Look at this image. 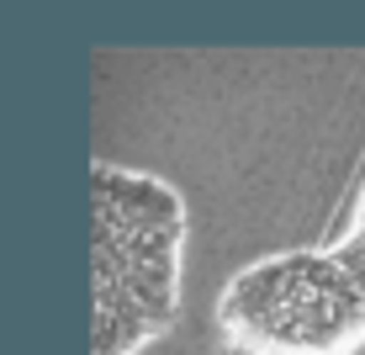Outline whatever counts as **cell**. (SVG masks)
Listing matches in <instances>:
<instances>
[{
  "instance_id": "7a4b0ae2",
  "label": "cell",
  "mask_w": 365,
  "mask_h": 355,
  "mask_svg": "<svg viewBox=\"0 0 365 355\" xmlns=\"http://www.w3.org/2000/svg\"><path fill=\"white\" fill-rule=\"evenodd\" d=\"M217 329L244 355H355L365 345V201L339 244L238 271L217 297Z\"/></svg>"
},
{
  "instance_id": "6da1fadb",
  "label": "cell",
  "mask_w": 365,
  "mask_h": 355,
  "mask_svg": "<svg viewBox=\"0 0 365 355\" xmlns=\"http://www.w3.org/2000/svg\"><path fill=\"white\" fill-rule=\"evenodd\" d=\"M185 207L165 181L96 170V329L91 355H138L180 308Z\"/></svg>"
}]
</instances>
